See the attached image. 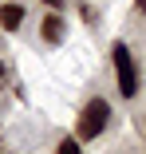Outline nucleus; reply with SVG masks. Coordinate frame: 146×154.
<instances>
[{
  "label": "nucleus",
  "mask_w": 146,
  "mask_h": 154,
  "mask_svg": "<svg viewBox=\"0 0 146 154\" xmlns=\"http://www.w3.org/2000/svg\"><path fill=\"white\" fill-rule=\"evenodd\" d=\"M4 75H8V71H4V63H0V83H4Z\"/></svg>",
  "instance_id": "obj_8"
},
{
  "label": "nucleus",
  "mask_w": 146,
  "mask_h": 154,
  "mask_svg": "<svg viewBox=\"0 0 146 154\" xmlns=\"http://www.w3.org/2000/svg\"><path fill=\"white\" fill-rule=\"evenodd\" d=\"M24 20H28V12H24L20 0H12V4H0V28H4V32H20Z\"/></svg>",
  "instance_id": "obj_4"
},
{
  "label": "nucleus",
  "mask_w": 146,
  "mask_h": 154,
  "mask_svg": "<svg viewBox=\"0 0 146 154\" xmlns=\"http://www.w3.org/2000/svg\"><path fill=\"white\" fill-rule=\"evenodd\" d=\"M44 4H47V8H59V4H63V0H44Z\"/></svg>",
  "instance_id": "obj_6"
},
{
  "label": "nucleus",
  "mask_w": 146,
  "mask_h": 154,
  "mask_svg": "<svg viewBox=\"0 0 146 154\" xmlns=\"http://www.w3.org/2000/svg\"><path fill=\"white\" fill-rule=\"evenodd\" d=\"M63 32H67L63 16L55 12V8H47V16H44V24H40V40H44V44H63Z\"/></svg>",
  "instance_id": "obj_3"
},
{
  "label": "nucleus",
  "mask_w": 146,
  "mask_h": 154,
  "mask_svg": "<svg viewBox=\"0 0 146 154\" xmlns=\"http://www.w3.org/2000/svg\"><path fill=\"white\" fill-rule=\"evenodd\" d=\"M134 4H138V12H146V0H134Z\"/></svg>",
  "instance_id": "obj_7"
},
{
  "label": "nucleus",
  "mask_w": 146,
  "mask_h": 154,
  "mask_svg": "<svg viewBox=\"0 0 146 154\" xmlns=\"http://www.w3.org/2000/svg\"><path fill=\"white\" fill-rule=\"evenodd\" d=\"M111 67H114V83H119V95L123 99H134L138 95V63H134V55H130V48L119 40L111 48Z\"/></svg>",
  "instance_id": "obj_2"
},
{
  "label": "nucleus",
  "mask_w": 146,
  "mask_h": 154,
  "mask_svg": "<svg viewBox=\"0 0 146 154\" xmlns=\"http://www.w3.org/2000/svg\"><path fill=\"white\" fill-rule=\"evenodd\" d=\"M111 127V103L103 95H91L79 111V122H75V138L79 142H95L103 131Z\"/></svg>",
  "instance_id": "obj_1"
},
{
  "label": "nucleus",
  "mask_w": 146,
  "mask_h": 154,
  "mask_svg": "<svg viewBox=\"0 0 146 154\" xmlns=\"http://www.w3.org/2000/svg\"><path fill=\"white\" fill-rule=\"evenodd\" d=\"M55 154H83V142L75 134H63L59 142H55Z\"/></svg>",
  "instance_id": "obj_5"
}]
</instances>
